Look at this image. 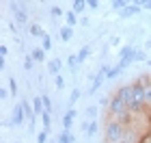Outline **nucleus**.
Returning <instances> with one entry per match:
<instances>
[{"instance_id": "1", "label": "nucleus", "mask_w": 151, "mask_h": 143, "mask_svg": "<svg viewBox=\"0 0 151 143\" xmlns=\"http://www.w3.org/2000/svg\"><path fill=\"white\" fill-rule=\"evenodd\" d=\"M125 130H127V124H123L119 119H108V124L104 128V139L106 143H121L123 137H125Z\"/></svg>"}, {"instance_id": "2", "label": "nucleus", "mask_w": 151, "mask_h": 143, "mask_svg": "<svg viewBox=\"0 0 151 143\" xmlns=\"http://www.w3.org/2000/svg\"><path fill=\"white\" fill-rule=\"evenodd\" d=\"M11 11H13V15H15V22H17L19 26H26V24H28V15H26V11L19 9V4L11 2Z\"/></svg>"}, {"instance_id": "3", "label": "nucleus", "mask_w": 151, "mask_h": 143, "mask_svg": "<svg viewBox=\"0 0 151 143\" xmlns=\"http://www.w3.org/2000/svg\"><path fill=\"white\" fill-rule=\"evenodd\" d=\"M11 119H13V126H22V124H24V119H26V113H24L22 104H17L15 108H13V113H11Z\"/></svg>"}, {"instance_id": "4", "label": "nucleus", "mask_w": 151, "mask_h": 143, "mask_svg": "<svg viewBox=\"0 0 151 143\" xmlns=\"http://www.w3.org/2000/svg\"><path fill=\"white\" fill-rule=\"evenodd\" d=\"M134 57H136V48L134 46H123L119 50V59L121 61H134Z\"/></svg>"}, {"instance_id": "5", "label": "nucleus", "mask_w": 151, "mask_h": 143, "mask_svg": "<svg viewBox=\"0 0 151 143\" xmlns=\"http://www.w3.org/2000/svg\"><path fill=\"white\" fill-rule=\"evenodd\" d=\"M116 93H119L121 98L129 104V102H132V98H134V85H125V87H121V89H116Z\"/></svg>"}, {"instance_id": "6", "label": "nucleus", "mask_w": 151, "mask_h": 143, "mask_svg": "<svg viewBox=\"0 0 151 143\" xmlns=\"http://www.w3.org/2000/svg\"><path fill=\"white\" fill-rule=\"evenodd\" d=\"M73 117H76V108H69V111L63 115V130H71V126H73Z\"/></svg>"}, {"instance_id": "7", "label": "nucleus", "mask_w": 151, "mask_h": 143, "mask_svg": "<svg viewBox=\"0 0 151 143\" xmlns=\"http://www.w3.org/2000/svg\"><path fill=\"white\" fill-rule=\"evenodd\" d=\"M123 143H138V132H136L134 126H127L125 137H123Z\"/></svg>"}, {"instance_id": "8", "label": "nucleus", "mask_w": 151, "mask_h": 143, "mask_svg": "<svg viewBox=\"0 0 151 143\" xmlns=\"http://www.w3.org/2000/svg\"><path fill=\"white\" fill-rule=\"evenodd\" d=\"M60 67H63V61H60V59H50V61H47V70H50L52 76H58Z\"/></svg>"}, {"instance_id": "9", "label": "nucleus", "mask_w": 151, "mask_h": 143, "mask_svg": "<svg viewBox=\"0 0 151 143\" xmlns=\"http://www.w3.org/2000/svg\"><path fill=\"white\" fill-rule=\"evenodd\" d=\"M142 85H145V104H149L151 106V80L145 76V78H138Z\"/></svg>"}, {"instance_id": "10", "label": "nucleus", "mask_w": 151, "mask_h": 143, "mask_svg": "<svg viewBox=\"0 0 151 143\" xmlns=\"http://www.w3.org/2000/svg\"><path fill=\"white\" fill-rule=\"evenodd\" d=\"M138 11H140V7L129 4V7H125V9H121V11H119V15H121V17H132V15H136Z\"/></svg>"}, {"instance_id": "11", "label": "nucleus", "mask_w": 151, "mask_h": 143, "mask_svg": "<svg viewBox=\"0 0 151 143\" xmlns=\"http://www.w3.org/2000/svg\"><path fill=\"white\" fill-rule=\"evenodd\" d=\"M32 108H35V115H43L45 113V106H43V98H35L32 100Z\"/></svg>"}, {"instance_id": "12", "label": "nucleus", "mask_w": 151, "mask_h": 143, "mask_svg": "<svg viewBox=\"0 0 151 143\" xmlns=\"http://www.w3.org/2000/svg\"><path fill=\"white\" fill-rule=\"evenodd\" d=\"M104 80H106V74H97V76H95V80H93V87H91V91H88V93H97V89H99V87H101V83H104Z\"/></svg>"}, {"instance_id": "13", "label": "nucleus", "mask_w": 151, "mask_h": 143, "mask_svg": "<svg viewBox=\"0 0 151 143\" xmlns=\"http://www.w3.org/2000/svg\"><path fill=\"white\" fill-rule=\"evenodd\" d=\"M58 143H73V134L71 130H63L58 134Z\"/></svg>"}, {"instance_id": "14", "label": "nucleus", "mask_w": 151, "mask_h": 143, "mask_svg": "<svg viewBox=\"0 0 151 143\" xmlns=\"http://www.w3.org/2000/svg\"><path fill=\"white\" fill-rule=\"evenodd\" d=\"M86 0H73V7H71V11L73 13H82V11H84L86 9Z\"/></svg>"}, {"instance_id": "15", "label": "nucleus", "mask_w": 151, "mask_h": 143, "mask_svg": "<svg viewBox=\"0 0 151 143\" xmlns=\"http://www.w3.org/2000/svg\"><path fill=\"white\" fill-rule=\"evenodd\" d=\"M30 57L35 59V63H41V61H45V50L43 48H37V50H32Z\"/></svg>"}, {"instance_id": "16", "label": "nucleus", "mask_w": 151, "mask_h": 143, "mask_svg": "<svg viewBox=\"0 0 151 143\" xmlns=\"http://www.w3.org/2000/svg\"><path fill=\"white\" fill-rule=\"evenodd\" d=\"M71 37H73L71 26H63V28H60V39H63V41H69Z\"/></svg>"}, {"instance_id": "17", "label": "nucleus", "mask_w": 151, "mask_h": 143, "mask_svg": "<svg viewBox=\"0 0 151 143\" xmlns=\"http://www.w3.org/2000/svg\"><path fill=\"white\" fill-rule=\"evenodd\" d=\"M28 30H30V35H32V37H43V35H45L43 28H41L39 24H30V26H28Z\"/></svg>"}, {"instance_id": "18", "label": "nucleus", "mask_w": 151, "mask_h": 143, "mask_svg": "<svg viewBox=\"0 0 151 143\" xmlns=\"http://www.w3.org/2000/svg\"><path fill=\"white\" fill-rule=\"evenodd\" d=\"M121 72H123V70H121L119 65H114V67H110V72L106 74V80H114L116 76H121Z\"/></svg>"}, {"instance_id": "19", "label": "nucleus", "mask_w": 151, "mask_h": 143, "mask_svg": "<svg viewBox=\"0 0 151 143\" xmlns=\"http://www.w3.org/2000/svg\"><path fill=\"white\" fill-rule=\"evenodd\" d=\"M129 2H132V0H112V9L121 11V9H125V7H129Z\"/></svg>"}, {"instance_id": "20", "label": "nucleus", "mask_w": 151, "mask_h": 143, "mask_svg": "<svg viewBox=\"0 0 151 143\" xmlns=\"http://www.w3.org/2000/svg\"><path fill=\"white\" fill-rule=\"evenodd\" d=\"M41 121H43V130L50 132V124H52V117H50V111H45L43 115H41Z\"/></svg>"}, {"instance_id": "21", "label": "nucleus", "mask_w": 151, "mask_h": 143, "mask_svg": "<svg viewBox=\"0 0 151 143\" xmlns=\"http://www.w3.org/2000/svg\"><path fill=\"white\" fill-rule=\"evenodd\" d=\"M97 132H99V124L95 119H91L88 126H86V134H97Z\"/></svg>"}, {"instance_id": "22", "label": "nucleus", "mask_w": 151, "mask_h": 143, "mask_svg": "<svg viewBox=\"0 0 151 143\" xmlns=\"http://www.w3.org/2000/svg\"><path fill=\"white\" fill-rule=\"evenodd\" d=\"M88 54H91V48H88V46H82V48H80V52H78V61L82 63L84 59H88Z\"/></svg>"}, {"instance_id": "23", "label": "nucleus", "mask_w": 151, "mask_h": 143, "mask_svg": "<svg viewBox=\"0 0 151 143\" xmlns=\"http://www.w3.org/2000/svg\"><path fill=\"white\" fill-rule=\"evenodd\" d=\"M78 13H73V11H67V26H73V24H78Z\"/></svg>"}, {"instance_id": "24", "label": "nucleus", "mask_w": 151, "mask_h": 143, "mask_svg": "<svg viewBox=\"0 0 151 143\" xmlns=\"http://www.w3.org/2000/svg\"><path fill=\"white\" fill-rule=\"evenodd\" d=\"M41 39H43V46H41V48H43L45 52H47V50H52V39H50V35H47V33H45V35L41 37Z\"/></svg>"}, {"instance_id": "25", "label": "nucleus", "mask_w": 151, "mask_h": 143, "mask_svg": "<svg viewBox=\"0 0 151 143\" xmlns=\"http://www.w3.org/2000/svg\"><path fill=\"white\" fill-rule=\"evenodd\" d=\"M32 65H35V59H32V57H26V59H24V67L30 72V70H32Z\"/></svg>"}, {"instance_id": "26", "label": "nucleus", "mask_w": 151, "mask_h": 143, "mask_svg": "<svg viewBox=\"0 0 151 143\" xmlns=\"http://www.w3.org/2000/svg\"><path fill=\"white\" fill-rule=\"evenodd\" d=\"M43 98V106H45V111H52V100H50V95H41Z\"/></svg>"}, {"instance_id": "27", "label": "nucleus", "mask_w": 151, "mask_h": 143, "mask_svg": "<svg viewBox=\"0 0 151 143\" xmlns=\"http://www.w3.org/2000/svg\"><path fill=\"white\" fill-rule=\"evenodd\" d=\"M86 115H88L91 119H95V117H97V106H88V108H86Z\"/></svg>"}, {"instance_id": "28", "label": "nucleus", "mask_w": 151, "mask_h": 143, "mask_svg": "<svg viewBox=\"0 0 151 143\" xmlns=\"http://www.w3.org/2000/svg\"><path fill=\"white\" fill-rule=\"evenodd\" d=\"M37 143H47V132H45V130H41V132L37 134Z\"/></svg>"}, {"instance_id": "29", "label": "nucleus", "mask_w": 151, "mask_h": 143, "mask_svg": "<svg viewBox=\"0 0 151 143\" xmlns=\"http://www.w3.org/2000/svg\"><path fill=\"white\" fill-rule=\"evenodd\" d=\"M78 63H80V61H78V54H76V57H69V59H67V65H69V67H76Z\"/></svg>"}, {"instance_id": "30", "label": "nucleus", "mask_w": 151, "mask_h": 143, "mask_svg": "<svg viewBox=\"0 0 151 143\" xmlns=\"http://www.w3.org/2000/svg\"><path fill=\"white\" fill-rule=\"evenodd\" d=\"M9 89H11L13 93H17V80H15V78H9Z\"/></svg>"}, {"instance_id": "31", "label": "nucleus", "mask_w": 151, "mask_h": 143, "mask_svg": "<svg viewBox=\"0 0 151 143\" xmlns=\"http://www.w3.org/2000/svg\"><path fill=\"white\" fill-rule=\"evenodd\" d=\"M134 61H138V63H142V61H147V54H145V52H136Z\"/></svg>"}, {"instance_id": "32", "label": "nucleus", "mask_w": 151, "mask_h": 143, "mask_svg": "<svg viewBox=\"0 0 151 143\" xmlns=\"http://www.w3.org/2000/svg\"><path fill=\"white\" fill-rule=\"evenodd\" d=\"M69 100H71V104H73L76 100H80V89H73V91H71V98H69Z\"/></svg>"}, {"instance_id": "33", "label": "nucleus", "mask_w": 151, "mask_h": 143, "mask_svg": "<svg viewBox=\"0 0 151 143\" xmlns=\"http://www.w3.org/2000/svg\"><path fill=\"white\" fill-rule=\"evenodd\" d=\"M56 87H58V89H65V80H63V76H60V74L56 76Z\"/></svg>"}, {"instance_id": "34", "label": "nucleus", "mask_w": 151, "mask_h": 143, "mask_svg": "<svg viewBox=\"0 0 151 143\" xmlns=\"http://www.w3.org/2000/svg\"><path fill=\"white\" fill-rule=\"evenodd\" d=\"M50 11H52V15H54V17H60V15H63V11H60L58 7H52Z\"/></svg>"}, {"instance_id": "35", "label": "nucleus", "mask_w": 151, "mask_h": 143, "mask_svg": "<svg viewBox=\"0 0 151 143\" xmlns=\"http://www.w3.org/2000/svg\"><path fill=\"white\" fill-rule=\"evenodd\" d=\"M132 4H136V7H140V9H145L147 0H132Z\"/></svg>"}, {"instance_id": "36", "label": "nucleus", "mask_w": 151, "mask_h": 143, "mask_svg": "<svg viewBox=\"0 0 151 143\" xmlns=\"http://www.w3.org/2000/svg\"><path fill=\"white\" fill-rule=\"evenodd\" d=\"M6 54H9V48H6V46H0V57H6Z\"/></svg>"}, {"instance_id": "37", "label": "nucleus", "mask_w": 151, "mask_h": 143, "mask_svg": "<svg viewBox=\"0 0 151 143\" xmlns=\"http://www.w3.org/2000/svg\"><path fill=\"white\" fill-rule=\"evenodd\" d=\"M80 24H82V26H88V24H91V20L84 15V17H80Z\"/></svg>"}, {"instance_id": "38", "label": "nucleus", "mask_w": 151, "mask_h": 143, "mask_svg": "<svg viewBox=\"0 0 151 143\" xmlns=\"http://www.w3.org/2000/svg\"><path fill=\"white\" fill-rule=\"evenodd\" d=\"M6 95H9V91H6V89H0V98L6 100Z\"/></svg>"}, {"instance_id": "39", "label": "nucleus", "mask_w": 151, "mask_h": 143, "mask_svg": "<svg viewBox=\"0 0 151 143\" xmlns=\"http://www.w3.org/2000/svg\"><path fill=\"white\" fill-rule=\"evenodd\" d=\"M145 9H149V11H151V0H147V4H145Z\"/></svg>"}, {"instance_id": "40", "label": "nucleus", "mask_w": 151, "mask_h": 143, "mask_svg": "<svg viewBox=\"0 0 151 143\" xmlns=\"http://www.w3.org/2000/svg\"><path fill=\"white\" fill-rule=\"evenodd\" d=\"M138 143H151V141H149V139H142V141H138Z\"/></svg>"}, {"instance_id": "41", "label": "nucleus", "mask_w": 151, "mask_h": 143, "mask_svg": "<svg viewBox=\"0 0 151 143\" xmlns=\"http://www.w3.org/2000/svg\"><path fill=\"white\" fill-rule=\"evenodd\" d=\"M147 63H149V67H151V61H147Z\"/></svg>"}, {"instance_id": "42", "label": "nucleus", "mask_w": 151, "mask_h": 143, "mask_svg": "<svg viewBox=\"0 0 151 143\" xmlns=\"http://www.w3.org/2000/svg\"><path fill=\"white\" fill-rule=\"evenodd\" d=\"M41 2H43V0H41Z\"/></svg>"}, {"instance_id": "43", "label": "nucleus", "mask_w": 151, "mask_h": 143, "mask_svg": "<svg viewBox=\"0 0 151 143\" xmlns=\"http://www.w3.org/2000/svg\"><path fill=\"white\" fill-rule=\"evenodd\" d=\"M121 143H123V141H121Z\"/></svg>"}]
</instances>
